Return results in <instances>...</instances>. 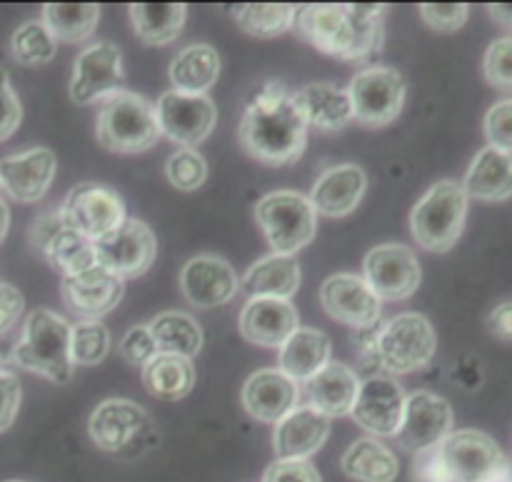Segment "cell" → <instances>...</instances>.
<instances>
[{
  "label": "cell",
  "mask_w": 512,
  "mask_h": 482,
  "mask_svg": "<svg viewBox=\"0 0 512 482\" xmlns=\"http://www.w3.org/2000/svg\"><path fill=\"white\" fill-rule=\"evenodd\" d=\"M148 328L158 345V353L193 360L203 348V328L193 315L183 313V310H165V313L155 315Z\"/></svg>",
  "instance_id": "obj_34"
},
{
  "label": "cell",
  "mask_w": 512,
  "mask_h": 482,
  "mask_svg": "<svg viewBox=\"0 0 512 482\" xmlns=\"http://www.w3.org/2000/svg\"><path fill=\"white\" fill-rule=\"evenodd\" d=\"M485 138L490 148H498L512 155V98L498 100L485 113Z\"/></svg>",
  "instance_id": "obj_43"
},
{
  "label": "cell",
  "mask_w": 512,
  "mask_h": 482,
  "mask_svg": "<svg viewBox=\"0 0 512 482\" xmlns=\"http://www.w3.org/2000/svg\"><path fill=\"white\" fill-rule=\"evenodd\" d=\"M405 390L390 375H370L360 383L350 418L368 430L370 438H395L403 423Z\"/></svg>",
  "instance_id": "obj_15"
},
{
  "label": "cell",
  "mask_w": 512,
  "mask_h": 482,
  "mask_svg": "<svg viewBox=\"0 0 512 482\" xmlns=\"http://www.w3.org/2000/svg\"><path fill=\"white\" fill-rule=\"evenodd\" d=\"M180 293L200 310L220 308L240 293V278L220 255H195L180 270Z\"/></svg>",
  "instance_id": "obj_18"
},
{
  "label": "cell",
  "mask_w": 512,
  "mask_h": 482,
  "mask_svg": "<svg viewBox=\"0 0 512 482\" xmlns=\"http://www.w3.org/2000/svg\"><path fill=\"white\" fill-rule=\"evenodd\" d=\"M330 435V418L310 405H298L275 423L273 453L278 460H308Z\"/></svg>",
  "instance_id": "obj_24"
},
{
  "label": "cell",
  "mask_w": 512,
  "mask_h": 482,
  "mask_svg": "<svg viewBox=\"0 0 512 482\" xmlns=\"http://www.w3.org/2000/svg\"><path fill=\"white\" fill-rule=\"evenodd\" d=\"M95 260L100 268L115 278L130 280L148 273L158 255V238L148 223L138 218H125L123 225L110 230L103 238L93 240Z\"/></svg>",
  "instance_id": "obj_10"
},
{
  "label": "cell",
  "mask_w": 512,
  "mask_h": 482,
  "mask_svg": "<svg viewBox=\"0 0 512 482\" xmlns=\"http://www.w3.org/2000/svg\"><path fill=\"white\" fill-rule=\"evenodd\" d=\"M88 435L103 453L133 455L143 453L158 440L148 410L128 398H108L88 418Z\"/></svg>",
  "instance_id": "obj_8"
},
{
  "label": "cell",
  "mask_w": 512,
  "mask_h": 482,
  "mask_svg": "<svg viewBox=\"0 0 512 482\" xmlns=\"http://www.w3.org/2000/svg\"><path fill=\"white\" fill-rule=\"evenodd\" d=\"M263 482H323L310 460H275L265 470Z\"/></svg>",
  "instance_id": "obj_47"
},
{
  "label": "cell",
  "mask_w": 512,
  "mask_h": 482,
  "mask_svg": "<svg viewBox=\"0 0 512 482\" xmlns=\"http://www.w3.org/2000/svg\"><path fill=\"white\" fill-rule=\"evenodd\" d=\"M385 5H305L295 15L300 38L340 60H368L383 48Z\"/></svg>",
  "instance_id": "obj_2"
},
{
  "label": "cell",
  "mask_w": 512,
  "mask_h": 482,
  "mask_svg": "<svg viewBox=\"0 0 512 482\" xmlns=\"http://www.w3.org/2000/svg\"><path fill=\"white\" fill-rule=\"evenodd\" d=\"M255 220L275 255L293 258L298 250L308 248L318 233V213L303 193L275 190L255 205Z\"/></svg>",
  "instance_id": "obj_7"
},
{
  "label": "cell",
  "mask_w": 512,
  "mask_h": 482,
  "mask_svg": "<svg viewBox=\"0 0 512 482\" xmlns=\"http://www.w3.org/2000/svg\"><path fill=\"white\" fill-rule=\"evenodd\" d=\"M353 343L365 368L375 365L388 375H408L428 368L438 350L435 328L420 313H400L355 330Z\"/></svg>",
  "instance_id": "obj_3"
},
{
  "label": "cell",
  "mask_w": 512,
  "mask_h": 482,
  "mask_svg": "<svg viewBox=\"0 0 512 482\" xmlns=\"http://www.w3.org/2000/svg\"><path fill=\"white\" fill-rule=\"evenodd\" d=\"M110 353V330L100 320H80L70 325V358L73 365L93 368Z\"/></svg>",
  "instance_id": "obj_40"
},
{
  "label": "cell",
  "mask_w": 512,
  "mask_h": 482,
  "mask_svg": "<svg viewBox=\"0 0 512 482\" xmlns=\"http://www.w3.org/2000/svg\"><path fill=\"white\" fill-rule=\"evenodd\" d=\"M165 175L173 188L193 193V190L203 188L208 180V163L195 148H178L165 163Z\"/></svg>",
  "instance_id": "obj_41"
},
{
  "label": "cell",
  "mask_w": 512,
  "mask_h": 482,
  "mask_svg": "<svg viewBox=\"0 0 512 482\" xmlns=\"http://www.w3.org/2000/svg\"><path fill=\"white\" fill-rule=\"evenodd\" d=\"M413 482H455L453 475L443 465V460H440L438 445L423 450V453H415Z\"/></svg>",
  "instance_id": "obj_49"
},
{
  "label": "cell",
  "mask_w": 512,
  "mask_h": 482,
  "mask_svg": "<svg viewBox=\"0 0 512 482\" xmlns=\"http://www.w3.org/2000/svg\"><path fill=\"white\" fill-rule=\"evenodd\" d=\"M65 223L73 230L83 233L85 238L98 240L123 225L125 203L115 190L105 188L100 183H80L65 195L60 205Z\"/></svg>",
  "instance_id": "obj_14"
},
{
  "label": "cell",
  "mask_w": 512,
  "mask_h": 482,
  "mask_svg": "<svg viewBox=\"0 0 512 482\" xmlns=\"http://www.w3.org/2000/svg\"><path fill=\"white\" fill-rule=\"evenodd\" d=\"M488 330L498 340L512 343V300H503L488 313Z\"/></svg>",
  "instance_id": "obj_52"
},
{
  "label": "cell",
  "mask_w": 512,
  "mask_h": 482,
  "mask_svg": "<svg viewBox=\"0 0 512 482\" xmlns=\"http://www.w3.org/2000/svg\"><path fill=\"white\" fill-rule=\"evenodd\" d=\"M455 415L445 398L430 390H415L405 398L403 423L398 430V443L410 453H423L435 448L453 433Z\"/></svg>",
  "instance_id": "obj_16"
},
{
  "label": "cell",
  "mask_w": 512,
  "mask_h": 482,
  "mask_svg": "<svg viewBox=\"0 0 512 482\" xmlns=\"http://www.w3.org/2000/svg\"><path fill=\"white\" fill-rule=\"evenodd\" d=\"M320 305L338 323L353 330L378 323L383 303L360 275L335 273L320 285Z\"/></svg>",
  "instance_id": "obj_19"
},
{
  "label": "cell",
  "mask_w": 512,
  "mask_h": 482,
  "mask_svg": "<svg viewBox=\"0 0 512 482\" xmlns=\"http://www.w3.org/2000/svg\"><path fill=\"white\" fill-rule=\"evenodd\" d=\"M468 195L455 180H438L415 203L410 213V233L420 248L448 253L455 248L468 220Z\"/></svg>",
  "instance_id": "obj_6"
},
{
  "label": "cell",
  "mask_w": 512,
  "mask_h": 482,
  "mask_svg": "<svg viewBox=\"0 0 512 482\" xmlns=\"http://www.w3.org/2000/svg\"><path fill=\"white\" fill-rule=\"evenodd\" d=\"M470 8L463 3H453V5H433L425 3L420 5V18L430 25L438 33H455L465 25L468 20Z\"/></svg>",
  "instance_id": "obj_45"
},
{
  "label": "cell",
  "mask_w": 512,
  "mask_h": 482,
  "mask_svg": "<svg viewBox=\"0 0 512 482\" xmlns=\"http://www.w3.org/2000/svg\"><path fill=\"white\" fill-rule=\"evenodd\" d=\"M170 83L178 93L208 95L220 75V55L213 45L193 43L185 45L170 60Z\"/></svg>",
  "instance_id": "obj_30"
},
{
  "label": "cell",
  "mask_w": 512,
  "mask_h": 482,
  "mask_svg": "<svg viewBox=\"0 0 512 482\" xmlns=\"http://www.w3.org/2000/svg\"><path fill=\"white\" fill-rule=\"evenodd\" d=\"M333 343L323 330L298 328L278 348V370L288 375L293 383H308L330 363Z\"/></svg>",
  "instance_id": "obj_27"
},
{
  "label": "cell",
  "mask_w": 512,
  "mask_h": 482,
  "mask_svg": "<svg viewBox=\"0 0 512 482\" xmlns=\"http://www.w3.org/2000/svg\"><path fill=\"white\" fill-rule=\"evenodd\" d=\"M188 8L180 3H135L130 5V23L133 33L143 40L145 45H170L183 33Z\"/></svg>",
  "instance_id": "obj_35"
},
{
  "label": "cell",
  "mask_w": 512,
  "mask_h": 482,
  "mask_svg": "<svg viewBox=\"0 0 512 482\" xmlns=\"http://www.w3.org/2000/svg\"><path fill=\"white\" fill-rule=\"evenodd\" d=\"M295 100L303 110L308 128L313 125L315 130H323V133H335L353 120L348 88H340V85L310 83L295 90Z\"/></svg>",
  "instance_id": "obj_29"
},
{
  "label": "cell",
  "mask_w": 512,
  "mask_h": 482,
  "mask_svg": "<svg viewBox=\"0 0 512 482\" xmlns=\"http://www.w3.org/2000/svg\"><path fill=\"white\" fill-rule=\"evenodd\" d=\"M43 258L48 260L55 270H60L63 278H73V275H80L98 265L93 240L70 228L68 223H65L63 228L55 233V238L45 245Z\"/></svg>",
  "instance_id": "obj_36"
},
{
  "label": "cell",
  "mask_w": 512,
  "mask_h": 482,
  "mask_svg": "<svg viewBox=\"0 0 512 482\" xmlns=\"http://www.w3.org/2000/svg\"><path fill=\"white\" fill-rule=\"evenodd\" d=\"M488 13H490V18L500 25V28L510 30L512 33V5H498V3L488 5Z\"/></svg>",
  "instance_id": "obj_53"
},
{
  "label": "cell",
  "mask_w": 512,
  "mask_h": 482,
  "mask_svg": "<svg viewBox=\"0 0 512 482\" xmlns=\"http://www.w3.org/2000/svg\"><path fill=\"white\" fill-rule=\"evenodd\" d=\"M363 280L370 285L375 295L388 303L410 298L420 288L423 270L420 260L408 245L403 243H383L375 245L363 263Z\"/></svg>",
  "instance_id": "obj_13"
},
{
  "label": "cell",
  "mask_w": 512,
  "mask_h": 482,
  "mask_svg": "<svg viewBox=\"0 0 512 482\" xmlns=\"http://www.w3.org/2000/svg\"><path fill=\"white\" fill-rule=\"evenodd\" d=\"M153 108L160 135L183 145V148H195L203 140H208L215 123H218V108L210 100V95L165 90Z\"/></svg>",
  "instance_id": "obj_12"
},
{
  "label": "cell",
  "mask_w": 512,
  "mask_h": 482,
  "mask_svg": "<svg viewBox=\"0 0 512 482\" xmlns=\"http://www.w3.org/2000/svg\"><path fill=\"white\" fill-rule=\"evenodd\" d=\"M0 365H3V358H0ZM0 370H3V368H0Z\"/></svg>",
  "instance_id": "obj_56"
},
{
  "label": "cell",
  "mask_w": 512,
  "mask_h": 482,
  "mask_svg": "<svg viewBox=\"0 0 512 482\" xmlns=\"http://www.w3.org/2000/svg\"><path fill=\"white\" fill-rule=\"evenodd\" d=\"M238 140L250 158L265 165H290L308 148V123L295 93L283 80H265L250 93Z\"/></svg>",
  "instance_id": "obj_1"
},
{
  "label": "cell",
  "mask_w": 512,
  "mask_h": 482,
  "mask_svg": "<svg viewBox=\"0 0 512 482\" xmlns=\"http://www.w3.org/2000/svg\"><path fill=\"white\" fill-rule=\"evenodd\" d=\"M20 120H23V105L13 90L8 70L0 68V143L18 130Z\"/></svg>",
  "instance_id": "obj_46"
},
{
  "label": "cell",
  "mask_w": 512,
  "mask_h": 482,
  "mask_svg": "<svg viewBox=\"0 0 512 482\" xmlns=\"http://www.w3.org/2000/svg\"><path fill=\"white\" fill-rule=\"evenodd\" d=\"M300 265L288 255H265L248 268L243 288L248 298H278L290 300L300 288Z\"/></svg>",
  "instance_id": "obj_31"
},
{
  "label": "cell",
  "mask_w": 512,
  "mask_h": 482,
  "mask_svg": "<svg viewBox=\"0 0 512 482\" xmlns=\"http://www.w3.org/2000/svg\"><path fill=\"white\" fill-rule=\"evenodd\" d=\"M348 95L353 120L363 123L365 128H385L403 113L408 88L400 70L390 65H370L353 75Z\"/></svg>",
  "instance_id": "obj_9"
},
{
  "label": "cell",
  "mask_w": 512,
  "mask_h": 482,
  "mask_svg": "<svg viewBox=\"0 0 512 482\" xmlns=\"http://www.w3.org/2000/svg\"><path fill=\"white\" fill-rule=\"evenodd\" d=\"M363 380L358 378L350 365L345 363H328L318 375L308 380L305 385V398L310 408L323 413L325 418H345L353 410L355 398Z\"/></svg>",
  "instance_id": "obj_26"
},
{
  "label": "cell",
  "mask_w": 512,
  "mask_h": 482,
  "mask_svg": "<svg viewBox=\"0 0 512 482\" xmlns=\"http://www.w3.org/2000/svg\"><path fill=\"white\" fill-rule=\"evenodd\" d=\"M235 23L255 38H275L295 25V5H235L230 8Z\"/></svg>",
  "instance_id": "obj_38"
},
{
  "label": "cell",
  "mask_w": 512,
  "mask_h": 482,
  "mask_svg": "<svg viewBox=\"0 0 512 482\" xmlns=\"http://www.w3.org/2000/svg\"><path fill=\"white\" fill-rule=\"evenodd\" d=\"M460 185H463L468 200L503 203L512 198V155L485 145L473 158Z\"/></svg>",
  "instance_id": "obj_28"
},
{
  "label": "cell",
  "mask_w": 512,
  "mask_h": 482,
  "mask_svg": "<svg viewBox=\"0 0 512 482\" xmlns=\"http://www.w3.org/2000/svg\"><path fill=\"white\" fill-rule=\"evenodd\" d=\"M95 138L110 153L138 155L160 140L155 108L148 98L133 90H120L100 103Z\"/></svg>",
  "instance_id": "obj_5"
},
{
  "label": "cell",
  "mask_w": 512,
  "mask_h": 482,
  "mask_svg": "<svg viewBox=\"0 0 512 482\" xmlns=\"http://www.w3.org/2000/svg\"><path fill=\"white\" fill-rule=\"evenodd\" d=\"M45 28L50 30L55 40L63 43H83L95 33L100 20L98 5H70V3H50L43 8Z\"/></svg>",
  "instance_id": "obj_37"
},
{
  "label": "cell",
  "mask_w": 512,
  "mask_h": 482,
  "mask_svg": "<svg viewBox=\"0 0 512 482\" xmlns=\"http://www.w3.org/2000/svg\"><path fill=\"white\" fill-rule=\"evenodd\" d=\"M20 398H23V390H20L18 378L10 370H0V433L10 430V425L18 418Z\"/></svg>",
  "instance_id": "obj_48"
},
{
  "label": "cell",
  "mask_w": 512,
  "mask_h": 482,
  "mask_svg": "<svg viewBox=\"0 0 512 482\" xmlns=\"http://www.w3.org/2000/svg\"><path fill=\"white\" fill-rule=\"evenodd\" d=\"M10 358L28 373L55 385H68L75 370L70 358V323L48 308L33 310L25 318L23 333Z\"/></svg>",
  "instance_id": "obj_4"
},
{
  "label": "cell",
  "mask_w": 512,
  "mask_h": 482,
  "mask_svg": "<svg viewBox=\"0 0 512 482\" xmlns=\"http://www.w3.org/2000/svg\"><path fill=\"white\" fill-rule=\"evenodd\" d=\"M365 190H368L365 170L355 163H343L328 168L315 180L308 200L313 203L315 213L325 218H345L358 208Z\"/></svg>",
  "instance_id": "obj_25"
},
{
  "label": "cell",
  "mask_w": 512,
  "mask_h": 482,
  "mask_svg": "<svg viewBox=\"0 0 512 482\" xmlns=\"http://www.w3.org/2000/svg\"><path fill=\"white\" fill-rule=\"evenodd\" d=\"M483 482H512V465H510V460L505 465H500V468L495 470V473L490 475V478H485Z\"/></svg>",
  "instance_id": "obj_54"
},
{
  "label": "cell",
  "mask_w": 512,
  "mask_h": 482,
  "mask_svg": "<svg viewBox=\"0 0 512 482\" xmlns=\"http://www.w3.org/2000/svg\"><path fill=\"white\" fill-rule=\"evenodd\" d=\"M25 298L15 285L0 283V335L8 333L23 318Z\"/></svg>",
  "instance_id": "obj_51"
},
{
  "label": "cell",
  "mask_w": 512,
  "mask_h": 482,
  "mask_svg": "<svg viewBox=\"0 0 512 482\" xmlns=\"http://www.w3.org/2000/svg\"><path fill=\"white\" fill-rule=\"evenodd\" d=\"M58 160L50 148H30L0 160V190L18 203H38L55 178Z\"/></svg>",
  "instance_id": "obj_20"
},
{
  "label": "cell",
  "mask_w": 512,
  "mask_h": 482,
  "mask_svg": "<svg viewBox=\"0 0 512 482\" xmlns=\"http://www.w3.org/2000/svg\"><path fill=\"white\" fill-rule=\"evenodd\" d=\"M8 228H10V210L8 205H5V200L0 198V243H3L5 235H8Z\"/></svg>",
  "instance_id": "obj_55"
},
{
  "label": "cell",
  "mask_w": 512,
  "mask_h": 482,
  "mask_svg": "<svg viewBox=\"0 0 512 482\" xmlns=\"http://www.w3.org/2000/svg\"><path fill=\"white\" fill-rule=\"evenodd\" d=\"M243 408L250 418L260 420V423L275 425L283 420L290 410L298 408L300 403V388L298 383L280 373L278 368H263L255 370L243 385Z\"/></svg>",
  "instance_id": "obj_23"
},
{
  "label": "cell",
  "mask_w": 512,
  "mask_h": 482,
  "mask_svg": "<svg viewBox=\"0 0 512 482\" xmlns=\"http://www.w3.org/2000/svg\"><path fill=\"white\" fill-rule=\"evenodd\" d=\"M120 90H125L123 50L108 40L80 50L70 75V98L78 105H93Z\"/></svg>",
  "instance_id": "obj_11"
},
{
  "label": "cell",
  "mask_w": 512,
  "mask_h": 482,
  "mask_svg": "<svg viewBox=\"0 0 512 482\" xmlns=\"http://www.w3.org/2000/svg\"><path fill=\"white\" fill-rule=\"evenodd\" d=\"M60 295L70 313L83 320H100L120 305L125 295V280L115 278L113 273L95 265L73 278H63Z\"/></svg>",
  "instance_id": "obj_21"
},
{
  "label": "cell",
  "mask_w": 512,
  "mask_h": 482,
  "mask_svg": "<svg viewBox=\"0 0 512 482\" xmlns=\"http://www.w3.org/2000/svg\"><path fill=\"white\" fill-rule=\"evenodd\" d=\"M238 328L248 343L278 350L300 328V315L290 300L248 298L240 310Z\"/></svg>",
  "instance_id": "obj_22"
},
{
  "label": "cell",
  "mask_w": 512,
  "mask_h": 482,
  "mask_svg": "<svg viewBox=\"0 0 512 482\" xmlns=\"http://www.w3.org/2000/svg\"><path fill=\"white\" fill-rule=\"evenodd\" d=\"M10 53H13L15 63L25 65V68H40L55 58L58 40L50 35L43 20H25L10 38Z\"/></svg>",
  "instance_id": "obj_39"
},
{
  "label": "cell",
  "mask_w": 512,
  "mask_h": 482,
  "mask_svg": "<svg viewBox=\"0 0 512 482\" xmlns=\"http://www.w3.org/2000/svg\"><path fill=\"white\" fill-rule=\"evenodd\" d=\"M63 225H65V218H63V213H60V208L40 213L38 218L33 220V225H30V233H28L30 245H33L35 253L43 255L45 245L55 238V233H58Z\"/></svg>",
  "instance_id": "obj_50"
},
{
  "label": "cell",
  "mask_w": 512,
  "mask_h": 482,
  "mask_svg": "<svg viewBox=\"0 0 512 482\" xmlns=\"http://www.w3.org/2000/svg\"><path fill=\"white\" fill-rule=\"evenodd\" d=\"M340 468L350 480L395 482L400 473L398 458L378 438H358L340 458Z\"/></svg>",
  "instance_id": "obj_32"
},
{
  "label": "cell",
  "mask_w": 512,
  "mask_h": 482,
  "mask_svg": "<svg viewBox=\"0 0 512 482\" xmlns=\"http://www.w3.org/2000/svg\"><path fill=\"white\" fill-rule=\"evenodd\" d=\"M438 453L448 473L455 482H483L495 473L500 465L508 463L500 445L483 430H453Z\"/></svg>",
  "instance_id": "obj_17"
},
{
  "label": "cell",
  "mask_w": 512,
  "mask_h": 482,
  "mask_svg": "<svg viewBox=\"0 0 512 482\" xmlns=\"http://www.w3.org/2000/svg\"><path fill=\"white\" fill-rule=\"evenodd\" d=\"M120 355L140 370L158 355V345H155L153 335H150L148 323L135 325V328H130L123 335V340H120Z\"/></svg>",
  "instance_id": "obj_44"
},
{
  "label": "cell",
  "mask_w": 512,
  "mask_h": 482,
  "mask_svg": "<svg viewBox=\"0 0 512 482\" xmlns=\"http://www.w3.org/2000/svg\"><path fill=\"white\" fill-rule=\"evenodd\" d=\"M10 482H20V480H10Z\"/></svg>",
  "instance_id": "obj_57"
},
{
  "label": "cell",
  "mask_w": 512,
  "mask_h": 482,
  "mask_svg": "<svg viewBox=\"0 0 512 482\" xmlns=\"http://www.w3.org/2000/svg\"><path fill=\"white\" fill-rule=\"evenodd\" d=\"M483 73L498 90H512V35L493 40L485 50Z\"/></svg>",
  "instance_id": "obj_42"
},
{
  "label": "cell",
  "mask_w": 512,
  "mask_h": 482,
  "mask_svg": "<svg viewBox=\"0 0 512 482\" xmlns=\"http://www.w3.org/2000/svg\"><path fill=\"white\" fill-rule=\"evenodd\" d=\"M143 385L153 398L175 403L193 393L195 388V365L193 360L180 355L158 353L143 368Z\"/></svg>",
  "instance_id": "obj_33"
}]
</instances>
